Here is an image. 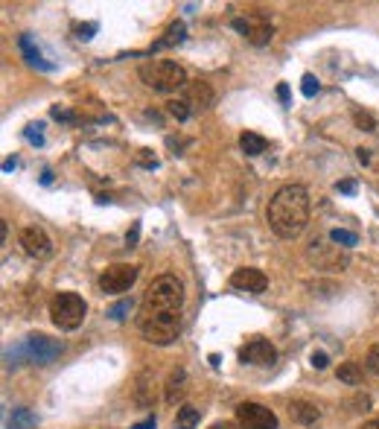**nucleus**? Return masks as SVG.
Instances as JSON below:
<instances>
[{
    "label": "nucleus",
    "mask_w": 379,
    "mask_h": 429,
    "mask_svg": "<svg viewBox=\"0 0 379 429\" xmlns=\"http://www.w3.org/2000/svg\"><path fill=\"white\" fill-rule=\"evenodd\" d=\"M269 228L281 240H295L301 237L307 222H309V193L301 184H286L271 196L269 210H266Z\"/></svg>",
    "instance_id": "nucleus-1"
},
{
    "label": "nucleus",
    "mask_w": 379,
    "mask_h": 429,
    "mask_svg": "<svg viewBox=\"0 0 379 429\" xmlns=\"http://www.w3.org/2000/svg\"><path fill=\"white\" fill-rule=\"evenodd\" d=\"M181 307H184V286H181V281L172 278V275H161V278H155L152 286L146 289L141 313H137V321L164 319V316H181Z\"/></svg>",
    "instance_id": "nucleus-2"
},
{
    "label": "nucleus",
    "mask_w": 379,
    "mask_h": 429,
    "mask_svg": "<svg viewBox=\"0 0 379 429\" xmlns=\"http://www.w3.org/2000/svg\"><path fill=\"white\" fill-rule=\"evenodd\" d=\"M85 313H88V304L76 292H58L50 301V319L58 330H79L85 321Z\"/></svg>",
    "instance_id": "nucleus-3"
},
{
    "label": "nucleus",
    "mask_w": 379,
    "mask_h": 429,
    "mask_svg": "<svg viewBox=\"0 0 379 429\" xmlns=\"http://www.w3.org/2000/svg\"><path fill=\"white\" fill-rule=\"evenodd\" d=\"M141 76H143V82L152 91H161V94H172V91H178V88L187 85L184 68L175 65V62H152V65H143L141 68Z\"/></svg>",
    "instance_id": "nucleus-4"
},
{
    "label": "nucleus",
    "mask_w": 379,
    "mask_h": 429,
    "mask_svg": "<svg viewBox=\"0 0 379 429\" xmlns=\"http://www.w3.org/2000/svg\"><path fill=\"white\" fill-rule=\"evenodd\" d=\"M141 333L146 342L152 345H172L181 333V316H164V319H146V321H137Z\"/></svg>",
    "instance_id": "nucleus-5"
},
{
    "label": "nucleus",
    "mask_w": 379,
    "mask_h": 429,
    "mask_svg": "<svg viewBox=\"0 0 379 429\" xmlns=\"http://www.w3.org/2000/svg\"><path fill=\"white\" fill-rule=\"evenodd\" d=\"M137 281V266L131 263H114L108 266L103 275H99V289L105 295H123V292L131 289V283Z\"/></svg>",
    "instance_id": "nucleus-6"
},
{
    "label": "nucleus",
    "mask_w": 379,
    "mask_h": 429,
    "mask_svg": "<svg viewBox=\"0 0 379 429\" xmlns=\"http://www.w3.org/2000/svg\"><path fill=\"white\" fill-rule=\"evenodd\" d=\"M236 423L239 429H277V415L260 403H239Z\"/></svg>",
    "instance_id": "nucleus-7"
},
{
    "label": "nucleus",
    "mask_w": 379,
    "mask_h": 429,
    "mask_svg": "<svg viewBox=\"0 0 379 429\" xmlns=\"http://www.w3.org/2000/svg\"><path fill=\"white\" fill-rule=\"evenodd\" d=\"M18 354H24L30 362H35V365H50L58 354H62V345H58L56 339H50V336H30L24 345H21V350Z\"/></svg>",
    "instance_id": "nucleus-8"
},
{
    "label": "nucleus",
    "mask_w": 379,
    "mask_h": 429,
    "mask_svg": "<svg viewBox=\"0 0 379 429\" xmlns=\"http://www.w3.org/2000/svg\"><path fill=\"white\" fill-rule=\"evenodd\" d=\"M21 245H24L27 255L35 257V260H47L53 255V243L47 237V231L38 228V225H30V228L21 231Z\"/></svg>",
    "instance_id": "nucleus-9"
},
{
    "label": "nucleus",
    "mask_w": 379,
    "mask_h": 429,
    "mask_svg": "<svg viewBox=\"0 0 379 429\" xmlns=\"http://www.w3.org/2000/svg\"><path fill=\"white\" fill-rule=\"evenodd\" d=\"M231 286L239 289V292H251V295H260V292L269 289V278L263 275L260 269L245 266V269H236L233 275H231Z\"/></svg>",
    "instance_id": "nucleus-10"
},
{
    "label": "nucleus",
    "mask_w": 379,
    "mask_h": 429,
    "mask_svg": "<svg viewBox=\"0 0 379 429\" xmlns=\"http://www.w3.org/2000/svg\"><path fill=\"white\" fill-rule=\"evenodd\" d=\"M239 359L248 362V365H257V368H266L277 359V350L266 339H251L248 345H243V350H239Z\"/></svg>",
    "instance_id": "nucleus-11"
},
{
    "label": "nucleus",
    "mask_w": 379,
    "mask_h": 429,
    "mask_svg": "<svg viewBox=\"0 0 379 429\" xmlns=\"http://www.w3.org/2000/svg\"><path fill=\"white\" fill-rule=\"evenodd\" d=\"M289 415H292V421L304 423V426H309V423H315L318 418H321L318 406L309 403V400H292V403H289Z\"/></svg>",
    "instance_id": "nucleus-12"
},
{
    "label": "nucleus",
    "mask_w": 379,
    "mask_h": 429,
    "mask_svg": "<svg viewBox=\"0 0 379 429\" xmlns=\"http://www.w3.org/2000/svg\"><path fill=\"white\" fill-rule=\"evenodd\" d=\"M187 103L193 108H210L213 105V88L207 82H193L187 91Z\"/></svg>",
    "instance_id": "nucleus-13"
},
{
    "label": "nucleus",
    "mask_w": 379,
    "mask_h": 429,
    "mask_svg": "<svg viewBox=\"0 0 379 429\" xmlns=\"http://www.w3.org/2000/svg\"><path fill=\"white\" fill-rule=\"evenodd\" d=\"M271 35H274V30H271L269 21H263V18H257V21H248V35H245V38H248L251 44L263 47V44L271 41Z\"/></svg>",
    "instance_id": "nucleus-14"
},
{
    "label": "nucleus",
    "mask_w": 379,
    "mask_h": 429,
    "mask_svg": "<svg viewBox=\"0 0 379 429\" xmlns=\"http://www.w3.org/2000/svg\"><path fill=\"white\" fill-rule=\"evenodd\" d=\"M239 146H243L248 158H257V155L266 152V138H260V134H254V132H243L239 134Z\"/></svg>",
    "instance_id": "nucleus-15"
},
{
    "label": "nucleus",
    "mask_w": 379,
    "mask_h": 429,
    "mask_svg": "<svg viewBox=\"0 0 379 429\" xmlns=\"http://www.w3.org/2000/svg\"><path fill=\"white\" fill-rule=\"evenodd\" d=\"M362 365L359 362H345L338 365V380H342L345 385H362Z\"/></svg>",
    "instance_id": "nucleus-16"
},
{
    "label": "nucleus",
    "mask_w": 379,
    "mask_h": 429,
    "mask_svg": "<svg viewBox=\"0 0 379 429\" xmlns=\"http://www.w3.org/2000/svg\"><path fill=\"white\" fill-rule=\"evenodd\" d=\"M184 397V371L178 368V371L169 374V383H167V403H175Z\"/></svg>",
    "instance_id": "nucleus-17"
},
{
    "label": "nucleus",
    "mask_w": 379,
    "mask_h": 429,
    "mask_svg": "<svg viewBox=\"0 0 379 429\" xmlns=\"http://www.w3.org/2000/svg\"><path fill=\"white\" fill-rule=\"evenodd\" d=\"M198 418H202V415H198L195 406H181V409H178L175 426H178V429H193V426L198 423Z\"/></svg>",
    "instance_id": "nucleus-18"
},
{
    "label": "nucleus",
    "mask_w": 379,
    "mask_h": 429,
    "mask_svg": "<svg viewBox=\"0 0 379 429\" xmlns=\"http://www.w3.org/2000/svg\"><path fill=\"white\" fill-rule=\"evenodd\" d=\"M9 426L12 429H32L35 426V415L30 412V409H15L12 418H9Z\"/></svg>",
    "instance_id": "nucleus-19"
},
{
    "label": "nucleus",
    "mask_w": 379,
    "mask_h": 429,
    "mask_svg": "<svg viewBox=\"0 0 379 429\" xmlns=\"http://www.w3.org/2000/svg\"><path fill=\"white\" fill-rule=\"evenodd\" d=\"M184 32H187V30H184V24H181V21L172 24V27H169V32H167V38H161V41L155 44V50H161V47H172V44H181V41H184Z\"/></svg>",
    "instance_id": "nucleus-20"
},
{
    "label": "nucleus",
    "mask_w": 379,
    "mask_h": 429,
    "mask_svg": "<svg viewBox=\"0 0 379 429\" xmlns=\"http://www.w3.org/2000/svg\"><path fill=\"white\" fill-rule=\"evenodd\" d=\"M21 50H24V56H27V62L30 65H35V68H41V70H50V65L44 62V58H41V53H38L35 47H32V41H30V38L24 35L21 38Z\"/></svg>",
    "instance_id": "nucleus-21"
},
{
    "label": "nucleus",
    "mask_w": 379,
    "mask_h": 429,
    "mask_svg": "<svg viewBox=\"0 0 379 429\" xmlns=\"http://www.w3.org/2000/svg\"><path fill=\"white\" fill-rule=\"evenodd\" d=\"M167 111L175 117V120H190V114H193V108H190V103L187 100H169L167 103Z\"/></svg>",
    "instance_id": "nucleus-22"
},
{
    "label": "nucleus",
    "mask_w": 379,
    "mask_h": 429,
    "mask_svg": "<svg viewBox=\"0 0 379 429\" xmlns=\"http://www.w3.org/2000/svg\"><path fill=\"white\" fill-rule=\"evenodd\" d=\"M353 123H356V129H362V132H376V117L371 111L356 108L353 111Z\"/></svg>",
    "instance_id": "nucleus-23"
},
{
    "label": "nucleus",
    "mask_w": 379,
    "mask_h": 429,
    "mask_svg": "<svg viewBox=\"0 0 379 429\" xmlns=\"http://www.w3.org/2000/svg\"><path fill=\"white\" fill-rule=\"evenodd\" d=\"M330 240H333L335 245L350 248V245H356V233H353V231H345V228H335V231L330 233Z\"/></svg>",
    "instance_id": "nucleus-24"
},
{
    "label": "nucleus",
    "mask_w": 379,
    "mask_h": 429,
    "mask_svg": "<svg viewBox=\"0 0 379 429\" xmlns=\"http://www.w3.org/2000/svg\"><path fill=\"white\" fill-rule=\"evenodd\" d=\"M365 368L371 374H376L379 377V345H373L371 350H368V357H365Z\"/></svg>",
    "instance_id": "nucleus-25"
},
{
    "label": "nucleus",
    "mask_w": 379,
    "mask_h": 429,
    "mask_svg": "<svg viewBox=\"0 0 379 429\" xmlns=\"http://www.w3.org/2000/svg\"><path fill=\"white\" fill-rule=\"evenodd\" d=\"M129 309H131V301H129V298H123L120 304H114V307H111V319H114V321H123Z\"/></svg>",
    "instance_id": "nucleus-26"
},
{
    "label": "nucleus",
    "mask_w": 379,
    "mask_h": 429,
    "mask_svg": "<svg viewBox=\"0 0 379 429\" xmlns=\"http://www.w3.org/2000/svg\"><path fill=\"white\" fill-rule=\"evenodd\" d=\"M301 91H304V96H315L318 94V79L312 73H307L304 76V85H301Z\"/></svg>",
    "instance_id": "nucleus-27"
},
{
    "label": "nucleus",
    "mask_w": 379,
    "mask_h": 429,
    "mask_svg": "<svg viewBox=\"0 0 379 429\" xmlns=\"http://www.w3.org/2000/svg\"><path fill=\"white\" fill-rule=\"evenodd\" d=\"M41 123H35V126H30L27 129V141H32V143H44V138H41Z\"/></svg>",
    "instance_id": "nucleus-28"
},
{
    "label": "nucleus",
    "mask_w": 379,
    "mask_h": 429,
    "mask_svg": "<svg viewBox=\"0 0 379 429\" xmlns=\"http://www.w3.org/2000/svg\"><path fill=\"white\" fill-rule=\"evenodd\" d=\"M76 38H82V41H88V38H91V32H96V24H79L76 27Z\"/></svg>",
    "instance_id": "nucleus-29"
},
{
    "label": "nucleus",
    "mask_w": 379,
    "mask_h": 429,
    "mask_svg": "<svg viewBox=\"0 0 379 429\" xmlns=\"http://www.w3.org/2000/svg\"><path fill=\"white\" fill-rule=\"evenodd\" d=\"M137 161H141L143 167H158V158H155V155H149V149H141V155H137Z\"/></svg>",
    "instance_id": "nucleus-30"
},
{
    "label": "nucleus",
    "mask_w": 379,
    "mask_h": 429,
    "mask_svg": "<svg viewBox=\"0 0 379 429\" xmlns=\"http://www.w3.org/2000/svg\"><path fill=\"white\" fill-rule=\"evenodd\" d=\"M137 237H141V222H134V225H131V231H129V237H126V245L131 248V245L137 243Z\"/></svg>",
    "instance_id": "nucleus-31"
},
{
    "label": "nucleus",
    "mask_w": 379,
    "mask_h": 429,
    "mask_svg": "<svg viewBox=\"0 0 379 429\" xmlns=\"http://www.w3.org/2000/svg\"><path fill=\"white\" fill-rule=\"evenodd\" d=\"M335 187H338V193H353V190H356V181H353V179H347V181H338Z\"/></svg>",
    "instance_id": "nucleus-32"
},
{
    "label": "nucleus",
    "mask_w": 379,
    "mask_h": 429,
    "mask_svg": "<svg viewBox=\"0 0 379 429\" xmlns=\"http://www.w3.org/2000/svg\"><path fill=\"white\" fill-rule=\"evenodd\" d=\"M312 365L315 368H327V354H321V350H318V354H312Z\"/></svg>",
    "instance_id": "nucleus-33"
},
{
    "label": "nucleus",
    "mask_w": 379,
    "mask_h": 429,
    "mask_svg": "<svg viewBox=\"0 0 379 429\" xmlns=\"http://www.w3.org/2000/svg\"><path fill=\"white\" fill-rule=\"evenodd\" d=\"M356 158H359V164H368L371 161V149H356Z\"/></svg>",
    "instance_id": "nucleus-34"
},
{
    "label": "nucleus",
    "mask_w": 379,
    "mask_h": 429,
    "mask_svg": "<svg viewBox=\"0 0 379 429\" xmlns=\"http://www.w3.org/2000/svg\"><path fill=\"white\" fill-rule=\"evenodd\" d=\"M277 96H281V103H289V88L286 85H277Z\"/></svg>",
    "instance_id": "nucleus-35"
},
{
    "label": "nucleus",
    "mask_w": 379,
    "mask_h": 429,
    "mask_svg": "<svg viewBox=\"0 0 379 429\" xmlns=\"http://www.w3.org/2000/svg\"><path fill=\"white\" fill-rule=\"evenodd\" d=\"M134 429H155V421H152V418H149V421H143V423H137V426H134Z\"/></svg>",
    "instance_id": "nucleus-36"
},
{
    "label": "nucleus",
    "mask_w": 379,
    "mask_h": 429,
    "mask_svg": "<svg viewBox=\"0 0 379 429\" xmlns=\"http://www.w3.org/2000/svg\"><path fill=\"white\" fill-rule=\"evenodd\" d=\"M210 429H236V426H233V423H228V421H222V423H213Z\"/></svg>",
    "instance_id": "nucleus-37"
},
{
    "label": "nucleus",
    "mask_w": 379,
    "mask_h": 429,
    "mask_svg": "<svg viewBox=\"0 0 379 429\" xmlns=\"http://www.w3.org/2000/svg\"><path fill=\"white\" fill-rule=\"evenodd\" d=\"M362 429H379V418H376V421H371V423H365Z\"/></svg>",
    "instance_id": "nucleus-38"
}]
</instances>
